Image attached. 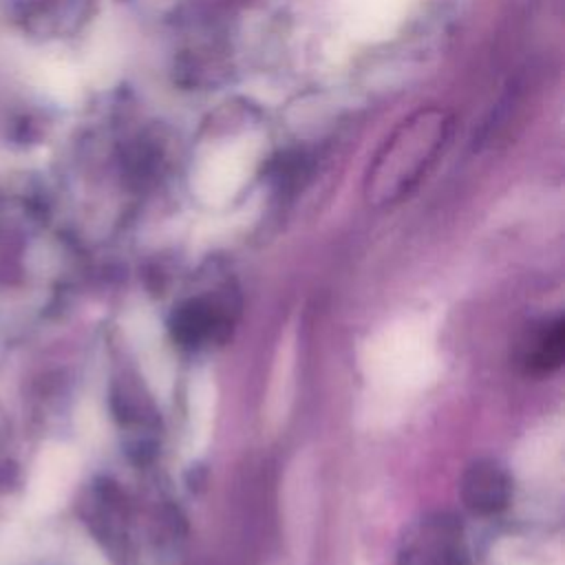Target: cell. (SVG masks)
Here are the masks:
<instances>
[{"label":"cell","instance_id":"obj_1","mask_svg":"<svg viewBox=\"0 0 565 565\" xmlns=\"http://www.w3.org/2000/svg\"><path fill=\"white\" fill-rule=\"evenodd\" d=\"M452 126V115L439 106H422L404 117L369 166V199L386 203L408 194L446 150Z\"/></svg>","mask_w":565,"mask_h":565},{"label":"cell","instance_id":"obj_2","mask_svg":"<svg viewBox=\"0 0 565 565\" xmlns=\"http://www.w3.org/2000/svg\"><path fill=\"white\" fill-rule=\"evenodd\" d=\"M280 508L289 550L296 558H305L313 541L318 510L316 463L309 452H298L296 459L289 463L282 479Z\"/></svg>","mask_w":565,"mask_h":565},{"label":"cell","instance_id":"obj_3","mask_svg":"<svg viewBox=\"0 0 565 565\" xmlns=\"http://www.w3.org/2000/svg\"><path fill=\"white\" fill-rule=\"evenodd\" d=\"M77 472V459L71 448L49 444L40 450L26 492V508L31 512H51L68 494Z\"/></svg>","mask_w":565,"mask_h":565},{"label":"cell","instance_id":"obj_4","mask_svg":"<svg viewBox=\"0 0 565 565\" xmlns=\"http://www.w3.org/2000/svg\"><path fill=\"white\" fill-rule=\"evenodd\" d=\"M95 0H11L18 20L35 33L66 35L82 26Z\"/></svg>","mask_w":565,"mask_h":565},{"label":"cell","instance_id":"obj_5","mask_svg":"<svg viewBox=\"0 0 565 565\" xmlns=\"http://www.w3.org/2000/svg\"><path fill=\"white\" fill-rule=\"evenodd\" d=\"M296 358H298V342H296V331L287 329L282 335L276 358H274V369L269 375V386H267V397H265V422L271 430L280 426L285 419L291 395H294V377H296Z\"/></svg>","mask_w":565,"mask_h":565},{"label":"cell","instance_id":"obj_6","mask_svg":"<svg viewBox=\"0 0 565 565\" xmlns=\"http://www.w3.org/2000/svg\"><path fill=\"white\" fill-rule=\"evenodd\" d=\"M466 490L475 510L492 512L505 503L508 481L497 466H477L466 481Z\"/></svg>","mask_w":565,"mask_h":565},{"label":"cell","instance_id":"obj_7","mask_svg":"<svg viewBox=\"0 0 565 565\" xmlns=\"http://www.w3.org/2000/svg\"><path fill=\"white\" fill-rule=\"evenodd\" d=\"M210 309L212 307L201 305L199 300H192L185 307H181L174 318L177 338L185 344H194L207 338L214 329V313Z\"/></svg>","mask_w":565,"mask_h":565},{"label":"cell","instance_id":"obj_8","mask_svg":"<svg viewBox=\"0 0 565 565\" xmlns=\"http://www.w3.org/2000/svg\"><path fill=\"white\" fill-rule=\"evenodd\" d=\"M433 543L426 536H419V541H415L411 558L417 565H455V545L448 541V532L433 527Z\"/></svg>","mask_w":565,"mask_h":565}]
</instances>
